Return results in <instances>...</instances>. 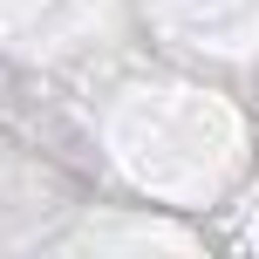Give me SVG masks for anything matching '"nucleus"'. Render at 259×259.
Returning <instances> with one entry per match:
<instances>
[]
</instances>
